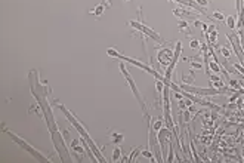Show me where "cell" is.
<instances>
[{
	"instance_id": "12",
	"label": "cell",
	"mask_w": 244,
	"mask_h": 163,
	"mask_svg": "<svg viewBox=\"0 0 244 163\" xmlns=\"http://www.w3.org/2000/svg\"><path fill=\"white\" fill-rule=\"evenodd\" d=\"M104 11H105V6H104V5H98L96 8H93V9L90 11V14H93V15H96V17H101V15L104 14Z\"/></svg>"
},
{
	"instance_id": "3",
	"label": "cell",
	"mask_w": 244,
	"mask_h": 163,
	"mask_svg": "<svg viewBox=\"0 0 244 163\" xmlns=\"http://www.w3.org/2000/svg\"><path fill=\"white\" fill-rule=\"evenodd\" d=\"M129 25H132L133 28L142 31L144 34H147L148 37H151L154 42H157V43H164V40L160 37V34H157V33H155L154 30H151L150 27H147V25H144V24H141V22H138V21H129Z\"/></svg>"
},
{
	"instance_id": "27",
	"label": "cell",
	"mask_w": 244,
	"mask_h": 163,
	"mask_svg": "<svg viewBox=\"0 0 244 163\" xmlns=\"http://www.w3.org/2000/svg\"><path fill=\"white\" fill-rule=\"evenodd\" d=\"M201 24H203L201 21H195V22H194V25H195V27H198V25H201Z\"/></svg>"
},
{
	"instance_id": "2",
	"label": "cell",
	"mask_w": 244,
	"mask_h": 163,
	"mask_svg": "<svg viewBox=\"0 0 244 163\" xmlns=\"http://www.w3.org/2000/svg\"><path fill=\"white\" fill-rule=\"evenodd\" d=\"M6 132H8V135H9V136H11V138H12V139H14V141H15V142H17L18 145H21V147H22L24 150H27V151H28L30 154H33V156H34V157H36V159L39 160V162H49V159H46V157H45V156H43L42 153H39V151H37V150L34 148V147H31L30 144H27V142H25V141H24L22 138L17 136V135H15V133H12L11 130H6Z\"/></svg>"
},
{
	"instance_id": "23",
	"label": "cell",
	"mask_w": 244,
	"mask_h": 163,
	"mask_svg": "<svg viewBox=\"0 0 244 163\" xmlns=\"http://www.w3.org/2000/svg\"><path fill=\"white\" fill-rule=\"evenodd\" d=\"M195 3L198 5V6H201V8H206V6H209V0H195Z\"/></svg>"
},
{
	"instance_id": "21",
	"label": "cell",
	"mask_w": 244,
	"mask_h": 163,
	"mask_svg": "<svg viewBox=\"0 0 244 163\" xmlns=\"http://www.w3.org/2000/svg\"><path fill=\"white\" fill-rule=\"evenodd\" d=\"M229 85H231V88H234V89H237V91H240V89H241V86H240V82H238V80L231 79V80H229Z\"/></svg>"
},
{
	"instance_id": "14",
	"label": "cell",
	"mask_w": 244,
	"mask_h": 163,
	"mask_svg": "<svg viewBox=\"0 0 244 163\" xmlns=\"http://www.w3.org/2000/svg\"><path fill=\"white\" fill-rule=\"evenodd\" d=\"M120 157H121V148L120 147H115L112 150V162H118Z\"/></svg>"
},
{
	"instance_id": "26",
	"label": "cell",
	"mask_w": 244,
	"mask_h": 163,
	"mask_svg": "<svg viewBox=\"0 0 244 163\" xmlns=\"http://www.w3.org/2000/svg\"><path fill=\"white\" fill-rule=\"evenodd\" d=\"M189 117H191V116H189V111H185V113H184V120H185V122H189V120H191Z\"/></svg>"
},
{
	"instance_id": "7",
	"label": "cell",
	"mask_w": 244,
	"mask_h": 163,
	"mask_svg": "<svg viewBox=\"0 0 244 163\" xmlns=\"http://www.w3.org/2000/svg\"><path fill=\"white\" fill-rule=\"evenodd\" d=\"M109 136H111V141L114 142V144H121L123 142V139H125V135L123 133H120V132H111L109 133Z\"/></svg>"
},
{
	"instance_id": "13",
	"label": "cell",
	"mask_w": 244,
	"mask_h": 163,
	"mask_svg": "<svg viewBox=\"0 0 244 163\" xmlns=\"http://www.w3.org/2000/svg\"><path fill=\"white\" fill-rule=\"evenodd\" d=\"M178 27H179V31L186 33V34H191V31H189V27H188V22H186V21H181V22L178 24Z\"/></svg>"
},
{
	"instance_id": "19",
	"label": "cell",
	"mask_w": 244,
	"mask_h": 163,
	"mask_svg": "<svg viewBox=\"0 0 244 163\" xmlns=\"http://www.w3.org/2000/svg\"><path fill=\"white\" fill-rule=\"evenodd\" d=\"M219 51H220V54H222L225 58H229V57H231V52H229V49H228V48L220 46V48H219Z\"/></svg>"
},
{
	"instance_id": "6",
	"label": "cell",
	"mask_w": 244,
	"mask_h": 163,
	"mask_svg": "<svg viewBox=\"0 0 244 163\" xmlns=\"http://www.w3.org/2000/svg\"><path fill=\"white\" fill-rule=\"evenodd\" d=\"M206 64H207V74L210 73V71H213V73H223L225 76H228V71H225L217 62H214V61H206Z\"/></svg>"
},
{
	"instance_id": "9",
	"label": "cell",
	"mask_w": 244,
	"mask_h": 163,
	"mask_svg": "<svg viewBox=\"0 0 244 163\" xmlns=\"http://www.w3.org/2000/svg\"><path fill=\"white\" fill-rule=\"evenodd\" d=\"M225 22H226V27H228V28H232V30H234V28L237 27V21H235V17H232V15L226 17Z\"/></svg>"
},
{
	"instance_id": "16",
	"label": "cell",
	"mask_w": 244,
	"mask_h": 163,
	"mask_svg": "<svg viewBox=\"0 0 244 163\" xmlns=\"http://www.w3.org/2000/svg\"><path fill=\"white\" fill-rule=\"evenodd\" d=\"M141 151H142L141 148H133L132 153H130V157H127V162H130V163L135 162V157H136L138 154H141Z\"/></svg>"
},
{
	"instance_id": "15",
	"label": "cell",
	"mask_w": 244,
	"mask_h": 163,
	"mask_svg": "<svg viewBox=\"0 0 244 163\" xmlns=\"http://www.w3.org/2000/svg\"><path fill=\"white\" fill-rule=\"evenodd\" d=\"M141 154H142L145 159H150V160H155V162H157V157H154V153H153L151 150H142Z\"/></svg>"
},
{
	"instance_id": "1",
	"label": "cell",
	"mask_w": 244,
	"mask_h": 163,
	"mask_svg": "<svg viewBox=\"0 0 244 163\" xmlns=\"http://www.w3.org/2000/svg\"><path fill=\"white\" fill-rule=\"evenodd\" d=\"M120 71H121V74L125 76V79L127 80V83H129V86H130V89H132V92H133L135 98L138 99V102L141 104V108H142V111H144V113H145V116H147V105H145V101L142 99V96H141V92H139V89L136 88V83H135L133 77H132V76H130V73L126 70V67H125V64H123V62L120 64Z\"/></svg>"
},
{
	"instance_id": "24",
	"label": "cell",
	"mask_w": 244,
	"mask_h": 163,
	"mask_svg": "<svg viewBox=\"0 0 244 163\" xmlns=\"http://www.w3.org/2000/svg\"><path fill=\"white\" fill-rule=\"evenodd\" d=\"M101 5H104L105 8H111V0H102V2H101Z\"/></svg>"
},
{
	"instance_id": "22",
	"label": "cell",
	"mask_w": 244,
	"mask_h": 163,
	"mask_svg": "<svg viewBox=\"0 0 244 163\" xmlns=\"http://www.w3.org/2000/svg\"><path fill=\"white\" fill-rule=\"evenodd\" d=\"M189 48H191V49H200V42L195 40V39L191 40V42H189Z\"/></svg>"
},
{
	"instance_id": "20",
	"label": "cell",
	"mask_w": 244,
	"mask_h": 163,
	"mask_svg": "<svg viewBox=\"0 0 244 163\" xmlns=\"http://www.w3.org/2000/svg\"><path fill=\"white\" fill-rule=\"evenodd\" d=\"M191 68L192 70H201L203 68V64L198 62V61H191Z\"/></svg>"
},
{
	"instance_id": "11",
	"label": "cell",
	"mask_w": 244,
	"mask_h": 163,
	"mask_svg": "<svg viewBox=\"0 0 244 163\" xmlns=\"http://www.w3.org/2000/svg\"><path fill=\"white\" fill-rule=\"evenodd\" d=\"M163 125H164V119H157L154 123H153V130H155V132H158V130H161V128H163Z\"/></svg>"
},
{
	"instance_id": "28",
	"label": "cell",
	"mask_w": 244,
	"mask_h": 163,
	"mask_svg": "<svg viewBox=\"0 0 244 163\" xmlns=\"http://www.w3.org/2000/svg\"><path fill=\"white\" fill-rule=\"evenodd\" d=\"M123 2H130V0H123Z\"/></svg>"
},
{
	"instance_id": "4",
	"label": "cell",
	"mask_w": 244,
	"mask_h": 163,
	"mask_svg": "<svg viewBox=\"0 0 244 163\" xmlns=\"http://www.w3.org/2000/svg\"><path fill=\"white\" fill-rule=\"evenodd\" d=\"M173 51L169 49V48H163L160 52H158V62L161 65H170V62L173 61Z\"/></svg>"
},
{
	"instance_id": "18",
	"label": "cell",
	"mask_w": 244,
	"mask_h": 163,
	"mask_svg": "<svg viewBox=\"0 0 244 163\" xmlns=\"http://www.w3.org/2000/svg\"><path fill=\"white\" fill-rule=\"evenodd\" d=\"M213 18H214V20H217V21H225V20H226V18H225V15H223L220 11H214V12H213Z\"/></svg>"
},
{
	"instance_id": "8",
	"label": "cell",
	"mask_w": 244,
	"mask_h": 163,
	"mask_svg": "<svg viewBox=\"0 0 244 163\" xmlns=\"http://www.w3.org/2000/svg\"><path fill=\"white\" fill-rule=\"evenodd\" d=\"M206 37H207L209 46L216 45V42H217V33H216V31H213V33H206Z\"/></svg>"
},
{
	"instance_id": "10",
	"label": "cell",
	"mask_w": 244,
	"mask_h": 163,
	"mask_svg": "<svg viewBox=\"0 0 244 163\" xmlns=\"http://www.w3.org/2000/svg\"><path fill=\"white\" fill-rule=\"evenodd\" d=\"M194 77H195V74H194V70L191 68L188 76H185V74H184V80H182V83H188V85H191V83L194 82Z\"/></svg>"
},
{
	"instance_id": "5",
	"label": "cell",
	"mask_w": 244,
	"mask_h": 163,
	"mask_svg": "<svg viewBox=\"0 0 244 163\" xmlns=\"http://www.w3.org/2000/svg\"><path fill=\"white\" fill-rule=\"evenodd\" d=\"M71 150L74 153H78V154H84L86 153V148H84V144H83V138L81 136L78 139H73L71 141Z\"/></svg>"
},
{
	"instance_id": "17",
	"label": "cell",
	"mask_w": 244,
	"mask_h": 163,
	"mask_svg": "<svg viewBox=\"0 0 244 163\" xmlns=\"http://www.w3.org/2000/svg\"><path fill=\"white\" fill-rule=\"evenodd\" d=\"M209 79H210V82H212V83H216V82H223V80H222V77H220V76H217L216 73H209Z\"/></svg>"
},
{
	"instance_id": "25",
	"label": "cell",
	"mask_w": 244,
	"mask_h": 163,
	"mask_svg": "<svg viewBox=\"0 0 244 163\" xmlns=\"http://www.w3.org/2000/svg\"><path fill=\"white\" fill-rule=\"evenodd\" d=\"M213 31H216V28H214V24H210V25H209V28H207V31H206V33H213Z\"/></svg>"
}]
</instances>
